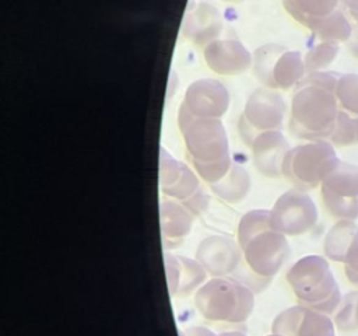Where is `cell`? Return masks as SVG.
<instances>
[{"instance_id":"cell-19","label":"cell","mask_w":358,"mask_h":336,"mask_svg":"<svg viewBox=\"0 0 358 336\" xmlns=\"http://www.w3.org/2000/svg\"><path fill=\"white\" fill-rule=\"evenodd\" d=\"M159 213L162 241L168 248L176 246L192 230V213L183 204L173 200H162Z\"/></svg>"},{"instance_id":"cell-7","label":"cell","mask_w":358,"mask_h":336,"mask_svg":"<svg viewBox=\"0 0 358 336\" xmlns=\"http://www.w3.org/2000/svg\"><path fill=\"white\" fill-rule=\"evenodd\" d=\"M284 8L322 42H348L354 32L340 1H284Z\"/></svg>"},{"instance_id":"cell-29","label":"cell","mask_w":358,"mask_h":336,"mask_svg":"<svg viewBox=\"0 0 358 336\" xmlns=\"http://www.w3.org/2000/svg\"><path fill=\"white\" fill-rule=\"evenodd\" d=\"M179 336H218L213 330L204 328V326H190L186 329H182L179 332Z\"/></svg>"},{"instance_id":"cell-9","label":"cell","mask_w":358,"mask_h":336,"mask_svg":"<svg viewBox=\"0 0 358 336\" xmlns=\"http://www.w3.org/2000/svg\"><path fill=\"white\" fill-rule=\"evenodd\" d=\"M282 97L271 88H256L248 98L239 119V130L245 143L252 141L264 132L278 130L285 115Z\"/></svg>"},{"instance_id":"cell-2","label":"cell","mask_w":358,"mask_h":336,"mask_svg":"<svg viewBox=\"0 0 358 336\" xmlns=\"http://www.w3.org/2000/svg\"><path fill=\"white\" fill-rule=\"evenodd\" d=\"M238 245L249 267L264 279H271L289 256L285 235L270 223V210H250L238 225Z\"/></svg>"},{"instance_id":"cell-14","label":"cell","mask_w":358,"mask_h":336,"mask_svg":"<svg viewBox=\"0 0 358 336\" xmlns=\"http://www.w3.org/2000/svg\"><path fill=\"white\" fill-rule=\"evenodd\" d=\"M196 259L213 276H225L236 269L241 248L231 238L211 235L199 244Z\"/></svg>"},{"instance_id":"cell-33","label":"cell","mask_w":358,"mask_h":336,"mask_svg":"<svg viewBox=\"0 0 358 336\" xmlns=\"http://www.w3.org/2000/svg\"><path fill=\"white\" fill-rule=\"evenodd\" d=\"M268 336H282V335H277V333H271V335H268Z\"/></svg>"},{"instance_id":"cell-13","label":"cell","mask_w":358,"mask_h":336,"mask_svg":"<svg viewBox=\"0 0 358 336\" xmlns=\"http://www.w3.org/2000/svg\"><path fill=\"white\" fill-rule=\"evenodd\" d=\"M182 104L197 118L220 119L229 106V94L220 81L200 78L187 87Z\"/></svg>"},{"instance_id":"cell-5","label":"cell","mask_w":358,"mask_h":336,"mask_svg":"<svg viewBox=\"0 0 358 336\" xmlns=\"http://www.w3.org/2000/svg\"><path fill=\"white\" fill-rule=\"evenodd\" d=\"M199 312L213 322H245L255 305L249 287L225 277H215L204 283L194 295Z\"/></svg>"},{"instance_id":"cell-4","label":"cell","mask_w":358,"mask_h":336,"mask_svg":"<svg viewBox=\"0 0 358 336\" xmlns=\"http://www.w3.org/2000/svg\"><path fill=\"white\" fill-rule=\"evenodd\" d=\"M285 277L301 305L327 315L337 311L341 293L323 256L308 255L298 259Z\"/></svg>"},{"instance_id":"cell-23","label":"cell","mask_w":358,"mask_h":336,"mask_svg":"<svg viewBox=\"0 0 358 336\" xmlns=\"http://www.w3.org/2000/svg\"><path fill=\"white\" fill-rule=\"evenodd\" d=\"M329 141L337 147L358 144V116L340 109Z\"/></svg>"},{"instance_id":"cell-15","label":"cell","mask_w":358,"mask_h":336,"mask_svg":"<svg viewBox=\"0 0 358 336\" xmlns=\"http://www.w3.org/2000/svg\"><path fill=\"white\" fill-rule=\"evenodd\" d=\"M203 53L207 66L224 76L243 73L252 63L250 53L236 39H215L206 45Z\"/></svg>"},{"instance_id":"cell-28","label":"cell","mask_w":358,"mask_h":336,"mask_svg":"<svg viewBox=\"0 0 358 336\" xmlns=\"http://www.w3.org/2000/svg\"><path fill=\"white\" fill-rule=\"evenodd\" d=\"M344 272L350 283L358 286V234L354 237L344 260Z\"/></svg>"},{"instance_id":"cell-24","label":"cell","mask_w":358,"mask_h":336,"mask_svg":"<svg viewBox=\"0 0 358 336\" xmlns=\"http://www.w3.org/2000/svg\"><path fill=\"white\" fill-rule=\"evenodd\" d=\"M338 52L340 46L334 42H320L312 46L303 56L306 74L324 71L336 60Z\"/></svg>"},{"instance_id":"cell-20","label":"cell","mask_w":358,"mask_h":336,"mask_svg":"<svg viewBox=\"0 0 358 336\" xmlns=\"http://www.w3.org/2000/svg\"><path fill=\"white\" fill-rule=\"evenodd\" d=\"M306 76L303 57L298 50H282L270 70L268 87L271 90H288L298 85Z\"/></svg>"},{"instance_id":"cell-11","label":"cell","mask_w":358,"mask_h":336,"mask_svg":"<svg viewBox=\"0 0 358 336\" xmlns=\"http://www.w3.org/2000/svg\"><path fill=\"white\" fill-rule=\"evenodd\" d=\"M271 225L284 235H301L317 223V209L312 197L299 189L282 193L270 210Z\"/></svg>"},{"instance_id":"cell-32","label":"cell","mask_w":358,"mask_h":336,"mask_svg":"<svg viewBox=\"0 0 358 336\" xmlns=\"http://www.w3.org/2000/svg\"><path fill=\"white\" fill-rule=\"evenodd\" d=\"M218 336H246V335L242 332H222Z\"/></svg>"},{"instance_id":"cell-17","label":"cell","mask_w":358,"mask_h":336,"mask_svg":"<svg viewBox=\"0 0 358 336\" xmlns=\"http://www.w3.org/2000/svg\"><path fill=\"white\" fill-rule=\"evenodd\" d=\"M186 13L182 32L196 45H208L222 29V20L215 7L208 3H192Z\"/></svg>"},{"instance_id":"cell-26","label":"cell","mask_w":358,"mask_h":336,"mask_svg":"<svg viewBox=\"0 0 358 336\" xmlns=\"http://www.w3.org/2000/svg\"><path fill=\"white\" fill-rule=\"evenodd\" d=\"M334 323L344 332L358 329V291H351L343 297L336 311Z\"/></svg>"},{"instance_id":"cell-31","label":"cell","mask_w":358,"mask_h":336,"mask_svg":"<svg viewBox=\"0 0 358 336\" xmlns=\"http://www.w3.org/2000/svg\"><path fill=\"white\" fill-rule=\"evenodd\" d=\"M347 13L352 17V20L357 22V28H358V1H344L343 3Z\"/></svg>"},{"instance_id":"cell-22","label":"cell","mask_w":358,"mask_h":336,"mask_svg":"<svg viewBox=\"0 0 358 336\" xmlns=\"http://www.w3.org/2000/svg\"><path fill=\"white\" fill-rule=\"evenodd\" d=\"M249 188H250L249 175L238 164H232L228 174L221 181L211 185L213 192L218 197L229 203L241 202L248 195Z\"/></svg>"},{"instance_id":"cell-21","label":"cell","mask_w":358,"mask_h":336,"mask_svg":"<svg viewBox=\"0 0 358 336\" xmlns=\"http://www.w3.org/2000/svg\"><path fill=\"white\" fill-rule=\"evenodd\" d=\"M358 234V225L351 220H338L326 234L324 255L334 262H343L347 258L348 249L354 237Z\"/></svg>"},{"instance_id":"cell-10","label":"cell","mask_w":358,"mask_h":336,"mask_svg":"<svg viewBox=\"0 0 358 336\" xmlns=\"http://www.w3.org/2000/svg\"><path fill=\"white\" fill-rule=\"evenodd\" d=\"M327 211L338 220L358 218V165L340 161L320 185Z\"/></svg>"},{"instance_id":"cell-3","label":"cell","mask_w":358,"mask_h":336,"mask_svg":"<svg viewBox=\"0 0 358 336\" xmlns=\"http://www.w3.org/2000/svg\"><path fill=\"white\" fill-rule=\"evenodd\" d=\"M340 106L336 94L312 84H298L291 101L289 132L299 139H329Z\"/></svg>"},{"instance_id":"cell-27","label":"cell","mask_w":358,"mask_h":336,"mask_svg":"<svg viewBox=\"0 0 358 336\" xmlns=\"http://www.w3.org/2000/svg\"><path fill=\"white\" fill-rule=\"evenodd\" d=\"M341 74L333 70H324V71H316V73H309L305 76V78L299 84H312L317 85L322 88H326L331 92H336L338 80Z\"/></svg>"},{"instance_id":"cell-30","label":"cell","mask_w":358,"mask_h":336,"mask_svg":"<svg viewBox=\"0 0 358 336\" xmlns=\"http://www.w3.org/2000/svg\"><path fill=\"white\" fill-rule=\"evenodd\" d=\"M347 48H348L350 53H351L355 59H358V28L354 29V32H352L350 41L347 42Z\"/></svg>"},{"instance_id":"cell-16","label":"cell","mask_w":358,"mask_h":336,"mask_svg":"<svg viewBox=\"0 0 358 336\" xmlns=\"http://www.w3.org/2000/svg\"><path fill=\"white\" fill-rule=\"evenodd\" d=\"M253 161L264 176L275 178L282 174V162L291 150L287 139L280 130L260 133L250 144Z\"/></svg>"},{"instance_id":"cell-18","label":"cell","mask_w":358,"mask_h":336,"mask_svg":"<svg viewBox=\"0 0 358 336\" xmlns=\"http://www.w3.org/2000/svg\"><path fill=\"white\" fill-rule=\"evenodd\" d=\"M166 280L171 295H187L206 280L204 267L186 256L165 253Z\"/></svg>"},{"instance_id":"cell-1","label":"cell","mask_w":358,"mask_h":336,"mask_svg":"<svg viewBox=\"0 0 358 336\" xmlns=\"http://www.w3.org/2000/svg\"><path fill=\"white\" fill-rule=\"evenodd\" d=\"M178 123L197 174L210 185L221 181L232 165L228 137L221 120L197 118L182 104Z\"/></svg>"},{"instance_id":"cell-6","label":"cell","mask_w":358,"mask_h":336,"mask_svg":"<svg viewBox=\"0 0 358 336\" xmlns=\"http://www.w3.org/2000/svg\"><path fill=\"white\" fill-rule=\"evenodd\" d=\"M340 162L333 144L313 140L291 148L282 162V175L299 190L322 185L323 179Z\"/></svg>"},{"instance_id":"cell-12","label":"cell","mask_w":358,"mask_h":336,"mask_svg":"<svg viewBox=\"0 0 358 336\" xmlns=\"http://www.w3.org/2000/svg\"><path fill=\"white\" fill-rule=\"evenodd\" d=\"M273 333L282 336H336L327 314L295 305L280 312L271 325Z\"/></svg>"},{"instance_id":"cell-8","label":"cell","mask_w":358,"mask_h":336,"mask_svg":"<svg viewBox=\"0 0 358 336\" xmlns=\"http://www.w3.org/2000/svg\"><path fill=\"white\" fill-rule=\"evenodd\" d=\"M159 188L166 196L182 202L192 214L203 213L208 204V197L194 172L164 147L159 150Z\"/></svg>"},{"instance_id":"cell-25","label":"cell","mask_w":358,"mask_h":336,"mask_svg":"<svg viewBox=\"0 0 358 336\" xmlns=\"http://www.w3.org/2000/svg\"><path fill=\"white\" fill-rule=\"evenodd\" d=\"M334 94H336L340 109L358 116V74L357 73L341 74Z\"/></svg>"}]
</instances>
